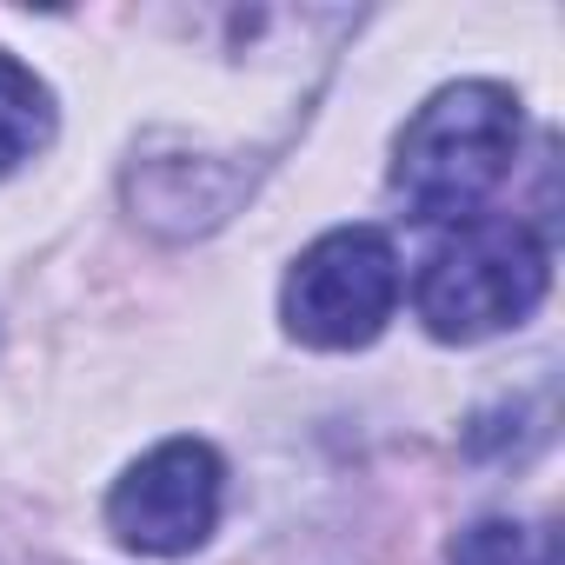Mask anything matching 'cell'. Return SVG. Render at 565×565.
<instances>
[{
    "label": "cell",
    "instance_id": "cell-3",
    "mask_svg": "<svg viewBox=\"0 0 565 565\" xmlns=\"http://www.w3.org/2000/svg\"><path fill=\"white\" fill-rule=\"evenodd\" d=\"M399 307V253L380 226H333L320 233L279 287V320L300 347L353 353L386 333Z\"/></svg>",
    "mask_w": 565,
    "mask_h": 565
},
{
    "label": "cell",
    "instance_id": "cell-1",
    "mask_svg": "<svg viewBox=\"0 0 565 565\" xmlns=\"http://www.w3.org/2000/svg\"><path fill=\"white\" fill-rule=\"evenodd\" d=\"M519 94L499 81L439 87L393 140V200L413 220H479L499 180L519 160Z\"/></svg>",
    "mask_w": 565,
    "mask_h": 565
},
{
    "label": "cell",
    "instance_id": "cell-4",
    "mask_svg": "<svg viewBox=\"0 0 565 565\" xmlns=\"http://www.w3.org/2000/svg\"><path fill=\"white\" fill-rule=\"evenodd\" d=\"M226 499V466L206 439H160L107 492V525L140 558H186L213 539Z\"/></svg>",
    "mask_w": 565,
    "mask_h": 565
},
{
    "label": "cell",
    "instance_id": "cell-6",
    "mask_svg": "<svg viewBox=\"0 0 565 565\" xmlns=\"http://www.w3.org/2000/svg\"><path fill=\"white\" fill-rule=\"evenodd\" d=\"M452 565H558V539L525 532L512 519H486L452 539Z\"/></svg>",
    "mask_w": 565,
    "mask_h": 565
},
{
    "label": "cell",
    "instance_id": "cell-2",
    "mask_svg": "<svg viewBox=\"0 0 565 565\" xmlns=\"http://www.w3.org/2000/svg\"><path fill=\"white\" fill-rule=\"evenodd\" d=\"M552 279V253L525 220H459L413 279V313L433 340L472 347L519 327Z\"/></svg>",
    "mask_w": 565,
    "mask_h": 565
},
{
    "label": "cell",
    "instance_id": "cell-5",
    "mask_svg": "<svg viewBox=\"0 0 565 565\" xmlns=\"http://www.w3.org/2000/svg\"><path fill=\"white\" fill-rule=\"evenodd\" d=\"M54 140V94L34 67L0 54V173H14Z\"/></svg>",
    "mask_w": 565,
    "mask_h": 565
}]
</instances>
